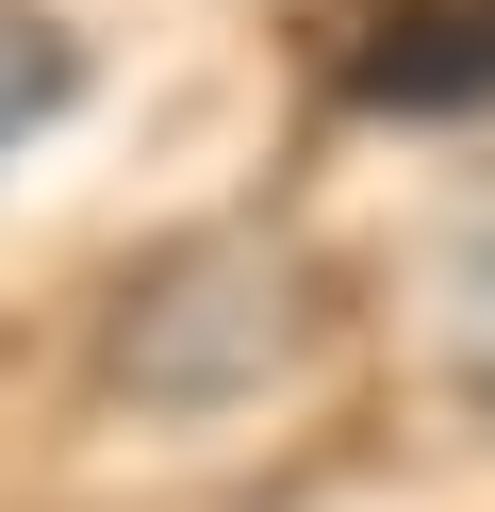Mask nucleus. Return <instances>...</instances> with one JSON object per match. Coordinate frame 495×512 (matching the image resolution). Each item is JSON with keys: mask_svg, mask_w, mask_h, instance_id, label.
Returning a JSON list of instances; mask_svg holds the SVG:
<instances>
[{"mask_svg": "<svg viewBox=\"0 0 495 512\" xmlns=\"http://www.w3.org/2000/svg\"><path fill=\"white\" fill-rule=\"evenodd\" d=\"M66 100H83V34H66L50 0H0V166H17Z\"/></svg>", "mask_w": 495, "mask_h": 512, "instance_id": "obj_3", "label": "nucleus"}, {"mask_svg": "<svg viewBox=\"0 0 495 512\" xmlns=\"http://www.w3.org/2000/svg\"><path fill=\"white\" fill-rule=\"evenodd\" d=\"M347 100L363 116H495V0H380L347 34Z\"/></svg>", "mask_w": 495, "mask_h": 512, "instance_id": "obj_2", "label": "nucleus"}, {"mask_svg": "<svg viewBox=\"0 0 495 512\" xmlns=\"http://www.w3.org/2000/svg\"><path fill=\"white\" fill-rule=\"evenodd\" d=\"M429 248H446V331H462V364L495 380V199H479V215H446Z\"/></svg>", "mask_w": 495, "mask_h": 512, "instance_id": "obj_4", "label": "nucleus"}, {"mask_svg": "<svg viewBox=\"0 0 495 512\" xmlns=\"http://www.w3.org/2000/svg\"><path fill=\"white\" fill-rule=\"evenodd\" d=\"M297 314H314V281L281 265V248H165L149 281H132L116 314V380L132 397H248V380H281Z\"/></svg>", "mask_w": 495, "mask_h": 512, "instance_id": "obj_1", "label": "nucleus"}]
</instances>
